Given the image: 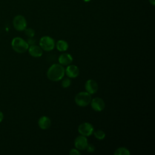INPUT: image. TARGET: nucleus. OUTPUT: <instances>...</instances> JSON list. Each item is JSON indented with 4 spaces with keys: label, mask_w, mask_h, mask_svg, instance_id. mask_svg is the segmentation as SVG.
<instances>
[{
    "label": "nucleus",
    "mask_w": 155,
    "mask_h": 155,
    "mask_svg": "<svg viewBox=\"0 0 155 155\" xmlns=\"http://www.w3.org/2000/svg\"><path fill=\"white\" fill-rule=\"evenodd\" d=\"M91 101V94L87 91L78 93L74 97L75 103L79 107H85L88 105Z\"/></svg>",
    "instance_id": "obj_3"
},
{
    "label": "nucleus",
    "mask_w": 155,
    "mask_h": 155,
    "mask_svg": "<svg viewBox=\"0 0 155 155\" xmlns=\"http://www.w3.org/2000/svg\"><path fill=\"white\" fill-rule=\"evenodd\" d=\"M114 155H130V151L125 147H119L114 152Z\"/></svg>",
    "instance_id": "obj_15"
},
{
    "label": "nucleus",
    "mask_w": 155,
    "mask_h": 155,
    "mask_svg": "<svg viewBox=\"0 0 155 155\" xmlns=\"http://www.w3.org/2000/svg\"><path fill=\"white\" fill-rule=\"evenodd\" d=\"M56 47L57 50L59 51H65L68 49V44L65 41L61 39L56 42Z\"/></svg>",
    "instance_id": "obj_14"
},
{
    "label": "nucleus",
    "mask_w": 155,
    "mask_h": 155,
    "mask_svg": "<svg viewBox=\"0 0 155 155\" xmlns=\"http://www.w3.org/2000/svg\"><path fill=\"white\" fill-rule=\"evenodd\" d=\"M59 63L62 65H70L73 61L72 56L68 53H62L58 58Z\"/></svg>",
    "instance_id": "obj_12"
},
{
    "label": "nucleus",
    "mask_w": 155,
    "mask_h": 155,
    "mask_svg": "<svg viewBox=\"0 0 155 155\" xmlns=\"http://www.w3.org/2000/svg\"><path fill=\"white\" fill-rule=\"evenodd\" d=\"M65 73L68 78H75L79 75V70L75 65H68L67 67L65 70Z\"/></svg>",
    "instance_id": "obj_10"
},
{
    "label": "nucleus",
    "mask_w": 155,
    "mask_h": 155,
    "mask_svg": "<svg viewBox=\"0 0 155 155\" xmlns=\"http://www.w3.org/2000/svg\"><path fill=\"white\" fill-rule=\"evenodd\" d=\"M27 42L28 43V45H35L36 44V40L35 38H33V37H31V38H28L27 40Z\"/></svg>",
    "instance_id": "obj_20"
},
{
    "label": "nucleus",
    "mask_w": 155,
    "mask_h": 155,
    "mask_svg": "<svg viewBox=\"0 0 155 155\" xmlns=\"http://www.w3.org/2000/svg\"><path fill=\"white\" fill-rule=\"evenodd\" d=\"M94 134V137L99 139V140H102L105 138V133L104 131L102 130H96L94 132L93 131V133Z\"/></svg>",
    "instance_id": "obj_16"
},
{
    "label": "nucleus",
    "mask_w": 155,
    "mask_h": 155,
    "mask_svg": "<svg viewBox=\"0 0 155 155\" xmlns=\"http://www.w3.org/2000/svg\"><path fill=\"white\" fill-rule=\"evenodd\" d=\"M85 88L90 94H94L98 90V84L97 82L93 79H88L85 84Z\"/></svg>",
    "instance_id": "obj_9"
},
{
    "label": "nucleus",
    "mask_w": 155,
    "mask_h": 155,
    "mask_svg": "<svg viewBox=\"0 0 155 155\" xmlns=\"http://www.w3.org/2000/svg\"><path fill=\"white\" fill-rule=\"evenodd\" d=\"M86 150H87V152H88V153H93L95 150V147L93 145L88 143V145L87 146V148H86Z\"/></svg>",
    "instance_id": "obj_19"
},
{
    "label": "nucleus",
    "mask_w": 155,
    "mask_h": 155,
    "mask_svg": "<svg viewBox=\"0 0 155 155\" xmlns=\"http://www.w3.org/2000/svg\"><path fill=\"white\" fill-rule=\"evenodd\" d=\"M91 107L96 111H102L105 107V104L104 101L101 97H94L93 98L91 102Z\"/></svg>",
    "instance_id": "obj_7"
},
{
    "label": "nucleus",
    "mask_w": 155,
    "mask_h": 155,
    "mask_svg": "<svg viewBox=\"0 0 155 155\" xmlns=\"http://www.w3.org/2000/svg\"><path fill=\"white\" fill-rule=\"evenodd\" d=\"M38 124L40 128L42 130H46L50 127L51 120L48 117L46 116H43L39 119Z\"/></svg>",
    "instance_id": "obj_13"
},
{
    "label": "nucleus",
    "mask_w": 155,
    "mask_h": 155,
    "mask_svg": "<svg viewBox=\"0 0 155 155\" xmlns=\"http://www.w3.org/2000/svg\"><path fill=\"white\" fill-rule=\"evenodd\" d=\"M28 50L29 54L35 58L41 57L43 53V50L41 48V47L35 44L30 45L28 47Z\"/></svg>",
    "instance_id": "obj_11"
},
{
    "label": "nucleus",
    "mask_w": 155,
    "mask_h": 155,
    "mask_svg": "<svg viewBox=\"0 0 155 155\" xmlns=\"http://www.w3.org/2000/svg\"><path fill=\"white\" fill-rule=\"evenodd\" d=\"M24 31L25 32V35L28 38L33 37L35 36V30L33 28H26Z\"/></svg>",
    "instance_id": "obj_17"
},
{
    "label": "nucleus",
    "mask_w": 155,
    "mask_h": 155,
    "mask_svg": "<svg viewBox=\"0 0 155 155\" xmlns=\"http://www.w3.org/2000/svg\"><path fill=\"white\" fill-rule=\"evenodd\" d=\"M65 74V68L60 64H54L50 67L47 72L48 79L53 82L61 80Z\"/></svg>",
    "instance_id": "obj_1"
},
{
    "label": "nucleus",
    "mask_w": 155,
    "mask_h": 155,
    "mask_svg": "<svg viewBox=\"0 0 155 155\" xmlns=\"http://www.w3.org/2000/svg\"><path fill=\"white\" fill-rule=\"evenodd\" d=\"M3 119H4V114H3L2 112H1V111H0V123L2 121Z\"/></svg>",
    "instance_id": "obj_22"
},
{
    "label": "nucleus",
    "mask_w": 155,
    "mask_h": 155,
    "mask_svg": "<svg viewBox=\"0 0 155 155\" xmlns=\"http://www.w3.org/2000/svg\"><path fill=\"white\" fill-rule=\"evenodd\" d=\"M82 1L85 2H90L91 0H82Z\"/></svg>",
    "instance_id": "obj_24"
},
{
    "label": "nucleus",
    "mask_w": 155,
    "mask_h": 155,
    "mask_svg": "<svg viewBox=\"0 0 155 155\" xmlns=\"http://www.w3.org/2000/svg\"><path fill=\"white\" fill-rule=\"evenodd\" d=\"M74 146L76 149L79 150H84L86 149L88 145V141L86 136H79L76 137L74 142Z\"/></svg>",
    "instance_id": "obj_8"
},
{
    "label": "nucleus",
    "mask_w": 155,
    "mask_h": 155,
    "mask_svg": "<svg viewBox=\"0 0 155 155\" xmlns=\"http://www.w3.org/2000/svg\"><path fill=\"white\" fill-rule=\"evenodd\" d=\"M39 46L43 50L45 51H51L53 50L55 46L54 41L50 36H42L39 41Z\"/></svg>",
    "instance_id": "obj_4"
},
{
    "label": "nucleus",
    "mask_w": 155,
    "mask_h": 155,
    "mask_svg": "<svg viewBox=\"0 0 155 155\" xmlns=\"http://www.w3.org/2000/svg\"><path fill=\"white\" fill-rule=\"evenodd\" d=\"M78 130L81 135L84 136H90L93 134L94 128L91 124L88 122H84L79 125Z\"/></svg>",
    "instance_id": "obj_6"
},
{
    "label": "nucleus",
    "mask_w": 155,
    "mask_h": 155,
    "mask_svg": "<svg viewBox=\"0 0 155 155\" xmlns=\"http://www.w3.org/2000/svg\"><path fill=\"white\" fill-rule=\"evenodd\" d=\"M69 154L70 155H79L81 154V153L79 151V150H78V149H71L70 152Z\"/></svg>",
    "instance_id": "obj_21"
},
{
    "label": "nucleus",
    "mask_w": 155,
    "mask_h": 155,
    "mask_svg": "<svg viewBox=\"0 0 155 155\" xmlns=\"http://www.w3.org/2000/svg\"><path fill=\"white\" fill-rule=\"evenodd\" d=\"M13 25L16 30L19 31H24L27 25L26 19L22 15H16L13 19Z\"/></svg>",
    "instance_id": "obj_5"
},
{
    "label": "nucleus",
    "mask_w": 155,
    "mask_h": 155,
    "mask_svg": "<svg viewBox=\"0 0 155 155\" xmlns=\"http://www.w3.org/2000/svg\"><path fill=\"white\" fill-rule=\"evenodd\" d=\"M70 85H71V81L68 78H64L61 82V85L63 88H68V87H70Z\"/></svg>",
    "instance_id": "obj_18"
},
{
    "label": "nucleus",
    "mask_w": 155,
    "mask_h": 155,
    "mask_svg": "<svg viewBox=\"0 0 155 155\" xmlns=\"http://www.w3.org/2000/svg\"><path fill=\"white\" fill-rule=\"evenodd\" d=\"M150 4L151 5H152L153 6H154L155 5V0H148Z\"/></svg>",
    "instance_id": "obj_23"
},
{
    "label": "nucleus",
    "mask_w": 155,
    "mask_h": 155,
    "mask_svg": "<svg viewBox=\"0 0 155 155\" xmlns=\"http://www.w3.org/2000/svg\"><path fill=\"white\" fill-rule=\"evenodd\" d=\"M12 47L18 53H24L28 50L29 45L26 41L20 37H15L12 41Z\"/></svg>",
    "instance_id": "obj_2"
}]
</instances>
